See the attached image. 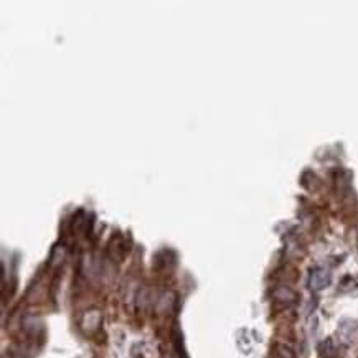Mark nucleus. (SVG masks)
I'll list each match as a JSON object with an SVG mask.
<instances>
[{"label":"nucleus","instance_id":"nucleus-1","mask_svg":"<svg viewBox=\"0 0 358 358\" xmlns=\"http://www.w3.org/2000/svg\"><path fill=\"white\" fill-rule=\"evenodd\" d=\"M330 273L327 271V269H323V267H315L310 271V276H309V287L312 289V290H322V289H325L329 284H330Z\"/></svg>","mask_w":358,"mask_h":358},{"label":"nucleus","instance_id":"nucleus-2","mask_svg":"<svg viewBox=\"0 0 358 358\" xmlns=\"http://www.w3.org/2000/svg\"><path fill=\"white\" fill-rule=\"evenodd\" d=\"M276 297H278L279 301H294L295 299V294L292 290H289L287 287H279L276 290Z\"/></svg>","mask_w":358,"mask_h":358}]
</instances>
